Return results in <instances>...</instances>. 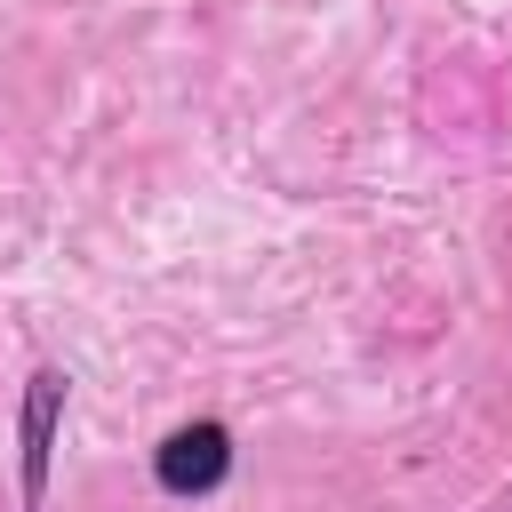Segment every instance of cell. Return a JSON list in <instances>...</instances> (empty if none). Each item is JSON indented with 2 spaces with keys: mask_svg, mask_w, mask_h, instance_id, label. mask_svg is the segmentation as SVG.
Masks as SVG:
<instances>
[{
  "mask_svg": "<svg viewBox=\"0 0 512 512\" xmlns=\"http://www.w3.org/2000/svg\"><path fill=\"white\" fill-rule=\"evenodd\" d=\"M232 472V432L224 424H176L160 448H152V480L168 488V496H208L216 480Z\"/></svg>",
  "mask_w": 512,
  "mask_h": 512,
  "instance_id": "6da1fadb",
  "label": "cell"
},
{
  "mask_svg": "<svg viewBox=\"0 0 512 512\" xmlns=\"http://www.w3.org/2000/svg\"><path fill=\"white\" fill-rule=\"evenodd\" d=\"M56 416H64V368H40V376L24 384V512H40L48 448H56Z\"/></svg>",
  "mask_w": 512,
  "mask_h": 512,
  "instance_id": "7a4b0ae2",
  "label": "cell"
}]
</instances>
